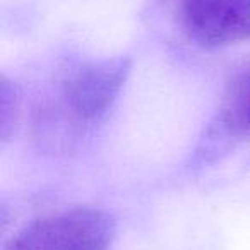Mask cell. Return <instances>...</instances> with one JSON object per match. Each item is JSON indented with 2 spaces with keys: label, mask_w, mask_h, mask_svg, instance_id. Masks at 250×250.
Segmentation results:
<instances>
[{
  "label": "cell",
  "mask_w": 250,
  "mask_h": 250,
  "mask_svg": "<svg viewBox=\"0 0 250 250\" xmlns=\"http://www.w3.org/2000/svg\"><path fill=\"white\" fill-rule=\"evenodd\" d=\"M180 21L201 48L242 45L250 42V0H182Z\"/></svg>",
  "instance_id": "3"
},
{
  "label": "cell",
  "mask_w": 250,
  "mask_h": 250,
  "mask_svg": "<svg viewBox=\"0 0 250 250\" xmlns=\"http://www.w3.org/2000/svg\"><path fill=\"white\" fill-rule=\"evenodd\" d=\"M130 72L129 55L72 63L60 76L52 100L40 111L42 125L55 127L65 143L91 136L113 111Z\"/></svg>",
  "instance_id": "1"
},
{
  "label": "cell",
  "mask_w": 250,
  "mask_h": 250,
  "mask_svg": "<svg viewBox=\"0 0 250 250\" xmlns=\"http://www.w3.org/2000/svg\"><path fill=\"white\" fill-rule=\"evenodd\" d=\"M21 115V91L14 81L2 74L0 79V144H5L14 136Z\"/></svg>",
  "instance_id": "5"
},
{
  "label": "cell",
  "mask_w": 250,
  "mask_h": 250,
  "mask_svg": "<svg viewBox=\"0 0 250 250\" xmlns=\"http://www.w3.org/2000/svg\"><path fill=\"white\" fill-rule=\"evenodd\" d=\"M117 219L93 206L52 212L21 228L2 250H111Z\"/></svg>",
  "instance_id": "2"
},
{
  "label": "cell",
  "mask_w": 250,
  "mask_h": 250,
  "mask_svg": "<svg viewBox=\"0 0 250 250\" xmlns=\"http://www.w3.org/2000/svg\"><path fill=\"white\" fill-rule=\"evenodd\" d=\"M209 132L231 144L250 143V59L226 83Z\"/></svg>",
  "instance_id": "4"
}]
</instances>
